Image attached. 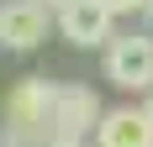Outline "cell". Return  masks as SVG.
<instances>
[{"mask_svg":"<svg viewBox=\"0 0 153 147\" xmlns=\"http://www.w3.org/2000/svg\"><path fill=\"white\" fill-rule=\"evenodd\" d=\"M53 105H58V84H48L42 74L16 79L11 95H5V142L48 147V137H53Z\"/></svg>","mask_w":153,"mask_h":147,"instance_id":"cell-1","label":"cell"},{"mask_svg":"<svg viewBox=\"0 0 153 147\" xmlns=\"http://www.w3.org/2000/svg\"><path fill=\"white\" fill-rule=\"evenodd\" d=\"M106 79L116 89H148L153 95V37L148 32L106 42Z\"/></svg>","mask_w":153,"mask_h":147,"instance_id":"cell-2","label":"cell"},{"mask_svg":"<svg viewBox=\"0 0 153 147\" xmlns=\"http://www.w3.org/2000/svg\"><path fill=\"white\" fill-rule=\"evenodd\" d=\"M48 37V5L42 0H0V47L32 53Z\"/></svg>","mask_w":153,"mask_h":147,"instance_id":"cell-3","label":"cell"},{"mask_svg":"<svg viewBox=\"0 0 153 147\" xmlns=\"http://www.w3.org/2000/svg\"><path fill=\"white\" fill-rule=\"evenodd\" d=\"M111 5L106 0H69L58 11V32L69 37L74 47H100V42H111Z\"/></svg>","mask_w":153,"mask_h":147,"instance_id":"cell-4","label":"cell"},{"mask_svg":"<svg viewBox=\"0 0 153 147\" xmlns=\"http://www.w3.org/2000/svg\"><path fill=\"white\" fill-rule=\"evenodd\" d=\"M100 95L90 84H58V105H53V132H79V137H95L100 126Z\"/></svg>","mask_w":153,"mask_h":147,"instance_id":"cell-5","label":"cell"},{"mask_svg":"<svg viewBox=\"0 0 153 147\" xmlns=\"http://www.w3.org/2000/svg\"><path fill=\"white\" fill-rule=\"evenodd\" d=\"M95 147H153V121L143 105H116L95 126Z\"/></svg>","mask_w":153,"mask_h":147,"instance_id":"cell-6","label":"cell"},{"mask_svg":"<svg viewBox=\"0 0 153 147\" xmlns=\"http://www.w3.org/2000/svg\"><path fill=\"white\" fill-rule=\"evenodd\" d=\"M48 147H90V137H79V132H53Z\"/></svg>","mask_w":153,"mask_h":147,"instance_id":"cell-7","label":"cell"},{"mask_svg":"<svg viewBox=\"0 0 153 147\" xmlns=\"http://www.w3.org/2000/svg\"><path fill=\"white\" fill-rule=\"evenodd\" d=\"M111 5V16H137V11H148V0H106Z\"/></svg>","mask_w":153,"mask_h":147,"instance_id":"cell-8","label":"cell"},{"mask_svg":"<svg viewBox=\"0 0 153 147\" xmlns=\"http://www.w3.org/2000/svg\"><path fill=\"white\" fill-rule=\"evenodd\" d=\"M42 5H58V11H63V5H69V0H42Z\"/></svg>","mask_w":153,"mask_h":147,"instance_id":"cell-9","label":"cell"},{"mask_svg":"<svg viewBox=\"0 0 153 147\" xmlns=\"http://www.w3.org/2000/svg\"><path fill=\"white\" fill-rule=\"evenodd\" d=\"M143 110H148V121H153V95H148V105H143Z\"/></svg>","mask_w":153,"mask_h":147,"instance_id":"cell-10","label":"cell"},{"mask_svg":"<svg viewBox=\"0 0 153 147\" xmlns=\"http://www.w3.org/2000/svg\"><path fill=\"white\" fill-rule=\"evenodd\" d=\"M0 147H16V142H0Z\"/></svg>","mask_w":153,"mask_h":147,"instance_id":"cell-11","label":"cell"}]
</instances>
